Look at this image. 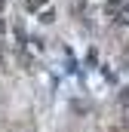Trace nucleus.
<instances>
[{"mask_svg": "<svg viewBox=\"0 0 129 132\" xmlns=\"http://www.w3.org/2000/svg\"><path fill=\"white\" fill-rule=\"evenodd\" d=\"M108 12H111L117 22L129 25V0H111V3H108Z\"/></svg>", "mask_w": 129, "mask_h": 132, "instance_id": "f257e3e1", "label": "nucleus"}, {"mask_svg": "<svg viewBox=\"0 0 129 132\" xmlns=\"http://www.w3.org/2000/svg\"><path fill=\"white\" fill-rule=\"evenodd\" d=\"M43 3H46V0H28V9H40Z\"/></svg>", "mask_w": 129, "mask_h": 132, "instance_id": "f03ea898", "label": "nucleus"}, {"mask_svg": "<svg viewBox=\"0 0 129 132\" xmlns=\"http://www.w3.org/2000/svg\"><path fill=\"white\" fill-rule=\"evenodd\" d=\"M0 31H3V19H0Z\"/></svg>", "mask_w": 129, "mask_h": 132, "instance_id": "7ed1b4c3", "label": "nucleus"}]
</instances>
